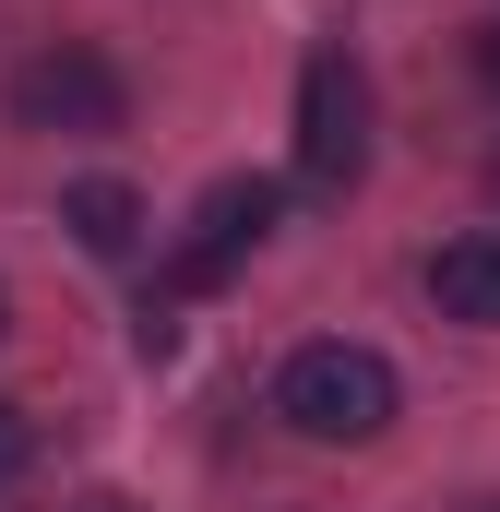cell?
I'll list each match as a JSON object with an SVG mask.
<instances>
[{"label":"cell","mask_w":500,"mask_h":512,"mask_svg":"<svg viewBox=\"0 0 500 512\" xmlns=\"http://www.w3.org/2000/svg\"><path fill=\"white\" fill-rule=\"evenodd\" d=\"M274 417H286L298 441H381V429H393V358L322 334V346H298V358L274 370Z\"/></svg>","instance_id":"6da1fadb"},{"label":"cell","mask_w":500,"mask_h":512,"mask_svg":"<svg viewBox=\"0 0 500 512\" xmlns=\"http://www.w3.org/2000/svg\"><path fill=\"white\" fill-rule=\"evenodd\" d=\"M358 167H370V72L346 48H310V72H298V191L346 203Z\"/></svg>","instance_id":"7a4b0ae2"},{"label":"cell","mask_w":500,"mask_h":512,"mask_svg":"<svg viewBox=\"0 0 500 512\" xmlns=\"http://www.w3.org/2000/svg\"><path fill=\"white\" fill-rule=\"evenodd\" d=\"M120 108H131V84L96 48H36L12 72V120L24 131H120Z\"/></svg>","instance_id":"3957f363"},{"label":"cell","mask_w":500,"mask_h":512,"mask_svg":"<svg viewBox=\"0 0 500 512\" xmlns=\"http://www.w3.org/2000/svg\"><path fill=\"white\" fill-rule=\"evenodd\" d=\"M274 215H286V191L274 179H215L203 203H191V239H179V286H227L262 239H274Z\"/></svg>","instance_id":"277c9868"},{"label":"cell","mask_w":500,"mask_h":512,"mask_svg":"<svg viewBox=\"0 0 500 512\" xmlns=\"http://www.w3.org/2000/svg\"><path fill=\"white\" fill-rule=\"evenodd\" d=\"M429 298H441V322H477V334H500V227L441 239V262H429Z\"/></svg>","instance_id":"5b68a950"},{"label":"cell","mask_w":500,"mask_h":512,"mask_svg":"<svg viewBox=\"0 0 500 512\" xmlns=\"http://www.w3.org/2000/svg\"><path fill=\"white\" fill-rule=\"evenodd\" d=\"M60 227H72L96 262H131V251H143V203H131V179H72V191H60Z\"/></svg>","instance_id":"8992f818"},{"label":"cell","mask_w":500,"mask_h":512,"mask_svg":"<svg viewBox=\"0 0 500 512\" xmlns=\"http://www.w3.org/2000/svg\"><path fill=\"white\" fill-rule=\"evenodd\" d=\"M24 465H36V429H24V405H0V489H12Z\"/></svg>","instance_id":"52a82bcc"},{"label":"cell","mask_w":500,"mask_h":512,"mask_svg":"<svg viewBox=\"0 0 500 512\" xmlns=\"http://www.w3.org/2000/svg\"><path fill=\"white\" fill-rule=\"evenodd\" d=\"M477 72H489V96H500V24H477Z\"/></svg>","instance_id":"ba28073f"},{"label":"cell","mask_w":500,"mask_h":512,"mask_svg":"<svg viewBox=\"0 0 500 512\" xmlns=\"http://www.w3.org/2000/svg\"><path fill=\"white\" fill-rule=\"evenodd\" d=\"M72 512H143V501H120V489H96V501H72Z\"/></svg>","instance_id":"9c48e42d"},{"label":"cell","mask_w":500,"mask_h":512,"mask_svg":"<svg viewBox=\"0 0 500 512\" xmlns=\"http://www.w3.org/2000/svg\"><path fill=\"white\" fill-rule=\"evenodd\" d=\"M0 334H12V298H0Z\"/></svg>","instance_id":"30bf717a"},{"label":"cell","mask_w":500,"mask_h":512,"mask_svg":"<svg viewBox=\"0 0 500 512\" xmlns=\"http://www.w3.org/2000/svg\"><path fill=\"white\" fill-rule=\"evenodd\" d=\"M465 512H500V501H465Z\"/></svg>","instance_id":"8fae6325"}]
</instances>
